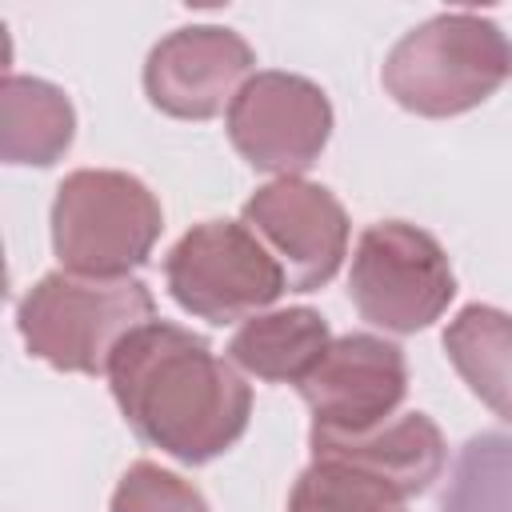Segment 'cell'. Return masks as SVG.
I'll return each mask as SVG.
<instances>
[{"label": "cell", "instance_id": "7c38bea8", "mask_svg": "<svg viewBox=\"0 0 512 512\" xmlns=\"http://www.w3.org/2000/svg\"><path fill=\"white\" fill-rule=\"evenodd\" d=\"M332 332L316 308H276L244 320L228 340V360L268 384H300L328 352Z\"/></svg>", "mask_w": 512, "mask_h": 512}, {"label": "cell", "instance_id": "3957f363", "mask_svg": "<svg viewBox=\"0 0 512 512\" xmlns=\"http://www.w3.org/2000/svg\"><path fill=\"white\" fill-rule=\"evenodd\" d=\"M512 80V40L480 12H440L408 28L384 56V92L416 116L472 112Z\"/></svg>", "mask_w": 512, "mask_h": 512}, {"label": "cell", "instance_id": "30bf717a", "mask_svg": "<svg viewBox=\"0 0 512 512\" xmlns=\"http://www.w3.org/2000/svg\"><path fill=\"white\" fill-rule=\"evenodd\" d=\"M256 52L224 24H188L168 32L144 60V92L152 108L176 120H212L232 108L236 92L256 76Z\"/></svg>", "mask_w": 512, "mask_h": 512}, {"label": "cell", "instance_id": "8992f818", "mask_svg": "<svg viewBox=\"0 0 512 512\" xmlns=\"http://www.w3.org/2000/svg\"><path fill=\"white\" fill-rule=\"evenodd\" d=\"M348 296L368 324L408 336L448 312L456 276L432 232L408 220H380L368 224L356 240Z\"/></svg>", "mask_w": 512, "mask_h": 512}, {"label": "cell", "instance_id": "ba28073f", "mask_svg": "<svg viewBox=\"0 0 512 512\" xmlns=\"http://www.w3.org/2000/svg\"><path fill=\"white\" fill-rule=\"evenodd\" d=\"M240 220L284 268L288 292L324 288L348 256L352 224L344 204L324 184H312L304 176H284L256 188L244 200Z\"/></svg>", "mask_w": 512, "mask_h": 512}, {"label": "cell", "instance_id": "4fadbf2b", "mask_svg": "<svg viewBox=\"0 0 512 512\" xmlns=\"http://www.w3.org/2000/svg\"><path fill=\"white\" fill-rule=\"evenodd\" d=\"M76 136V108L52 80L8 72L0 84V156L4 164L52 168Z\"/></svg>", "mask_w": 512, "mask_h": 512}, {"label": "cell", "instance_id": "e0dca14e", "mask_svg": "<svg viewBox=\"0 0 512 512\" xmlns=\"http://www.w3.org/2000/svg\"><path fill=\"white\" fill-rule=\"evenodd\" d=\"M108 512H212V508L192 480H184L152 460H136L120 476Z\"/></svg>", "mask_w": 512, "mask_h": 512}, {"label": "cell", "instance_id": "8fae6325", "mask_svg": "<svg viewBox=\"0 0 512 512\" xmlns=\"http://www.w3.org/2000/svg\"><path fill=\"white\" fill-rule=\"evenodd\" d=\"M308 444H312V460H344L352 468H364L384 484H392L404 500L424 496L448 464L444 432L424 412L392 416L388 424L360 436L308 432Z\"/></svg>", "mask_w": 512, "mask_h": 512}, {"label": "cell", "instance_id": "5bb4252c", "mask_svg": "<svg viewBox=\"0 0 512 512\" xmlns=\"http://www.w3.org/2000/svg\"><path fill=\"white\" fill-rule=\"evenodd\" d=\"M444 352L468 392L512 424V312L464 304L444 328Z\"/></svg>", "mask_w": 512, "mask_h": 512}, {"label": "cell", "instance_id": "7a4b0ae2", "mask_svg": "<svg viewBox=\"0 0 512 512\" xmlns=\"http://www.w3.org/2000/svg\"><path fill=\"white\" fill-rule=\"evenodd\" d=\"M156 320V300L136 276L44 272L16 304L24 348L56 372L108 376L116 348Z\"/></svg>", "mask_w": 512, "mask_h": 512}, {"label": "cell", "instance_id": "277c9868", "mask_svg": "<svg viewBox=\"0 0 512 512\" xmlns=\"http://www.w3.org/2000/svg\"><path fill=\"white\" fill-rule=\"evenodd\" d=\"M164 228L156 192L120 168H76L52 200V252L80 276H128Z\"/></svg>", "mask_w": 512, "mask_h": 512}, {"label": "cell", "instance_id": "5b68a950", "mask_svg": "<svg viewBox=\"0 0 512 512\" xmlns=\"http://www.w3.org/2000/svg\"><path fill=\"white\" fill-rule=\"evenodd\" d=\"M164 284L188 316L220 328L268 312L288 288L284 268L244 220L188 228L164 256Z\"/></svg>", "mask_w": 512, "mask_h": 512}, {"label": "cell", "instance_id": "9c48e42d", "mask_svg": "<svg viewBox=\"0 0 512 512\" xmlns=\"http://www.w3.org/2000/svg\"><path fill=\"white\" fill-rule=\"evenodd\" d=\"M296 388L312 412V432L360 436L396 416L408 396V364L392 340L348 332L328 344Z\"/></svg>", "mask_w": 512, "mask_h": 512}, {"label": "cell", "instance_id": "52a82bcc", "mask_svg": "<svg viewBox=\"0 0 512 512\" xmlns=\"http://www.w3.org/2000/svg\"><path fill=\"white\" fill-rule=\"evenodd\" d=\"M228 140L256 168L276 180L308 172L328 136H332V104L320 84L296 72H256L228 108Z\"/></svg>", "mask_w": 512, "mask_h": 512}, {"label": "cell", "instance_id": "6da1fadb", "mask_svg": "<svg viewBox=\"0 0 512 512\" xmlns=\"http://www.w3.org/2000/svg\"><path fill=\"white\" fill-rule=\"evenodd\" d=\"M108 384L128 428L180 464H208L248 432L252 388L232 360L180 324L136 328L116 348Z\"/></svg>", "mask_w": 512, "mask_h": 512}, {"label": "cell", "instance_id": "9a60e30c", "mask_svg": "<svg viewBox=\"0 0 512 512\" xmlns=\"http://www.w3.org/2000/svg\"><path fill=\"white\" fill-rule=\"evenodd\" d=\"M440 512H512V436L480 432L456 452Z\"/></svg>", "mask_w": 512, "mask_h": 512}, {"label": "cell", "instance_id": "2e32d148", "mask_svg": "<svg viewBox=\"0 0 512 512\" xmlns=\"http://www.w3.org/2000/svg\"><path fill=\"white\" fill-rule=\"evenodd\" d=\"M288 512H408V500L364 468L312 460L288 492Z\"/></svg>", "mask_w": 512, "mask_h": 512}]
</instances>
